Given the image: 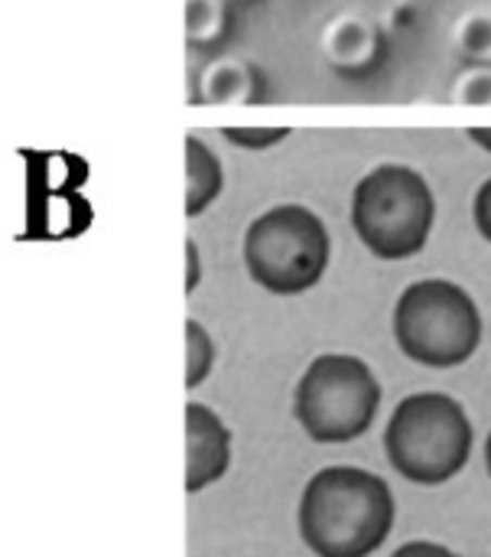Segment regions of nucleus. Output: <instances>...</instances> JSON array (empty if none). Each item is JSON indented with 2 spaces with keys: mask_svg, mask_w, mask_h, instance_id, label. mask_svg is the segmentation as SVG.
Returning <instances> with one entry per match:
<instances>
[{
  "mask_svg": "<svg viewBox=\"0 0 491 557\" xmlns=\"http://www.w3.org/2000/svg\"><path fill=\"white\" fill-rule=\"evenodd\" d=\"M212 366H215V343L202 323L189 320L186 323V388L202 385Z\"/></svg>",
  "mask_w": 491,
  "mask_h": 557,
  "instance_id": "9b49d317",
  "label": "nucleus"
},
{
  "mask_svg": "<svg viewBox=\"0 0 491 557\" xmlns=\"http://www.w3.org/2000/svg\"><path fill=\"white\" fill-rule=\"evenodd\" d=\"M355 228L388 261L417 255L433 228V193L407 166L375 170L355 193Z\"/></svg>",
  "mask_w": 491,
  "mask_h": 557,
  "instance_id": "39448f33",
  "label": "nucleus"
},
{
  "mask_svg": "<svg viewBox=\"0 0 491 557\" xmlns=\"http://www.w3.org/2000/svg\"><path fill=\"white\" fill-rule=\"evenodd\" d=\"M251 277L270 294L310 290L329 261V238L306 209H274L257 219L244 245Z\"/></svg>",
  "mask_w": 491,
  "mask_h": 557,
  "instance_id": "423d86ee",
  "label": "nucleus"
},
{
  "mask_svg": "<svg viewBox=\"0 0 491 557\" xmlns=\"http://www.w3.org/2000/svg\"><path fill=\"white\" fill-rule=\"evenodd\" d=\"M486 463H489V473H491V434H489V441H486Z\"/></svg>",
  "mask_w": 491,
  "mask_h": 557,
  "instance_id": "a211bd4d",
  "label": "nucleus"
},
{
  "mask_svg": "<svg viewBox=\"0 0 491 557\" xmlns=\"http://www.w3.org/2000/svg\"><path fill=\"white\" fill-rule=\"evenodd\" d=\"M476 225H479V232L491 242V180L479 189V196H476Z\"/></svg>",
  "mask_w": 491,
  "mask_h": 557,
  "instance_id": "2eb2a0df",
  "label": "nucleus"
},
{
  "mask_svg": "<svg viewBox=\"0 0 491 557\" xmlns=\"http://www.w3.org/2000/svg\"><path fill=\"white\" fill-rule=\"evenodd\" d=\"M199 284V255H196V245L189 242V281H186V290H192Z\"/></svg>",
  "mask_w": 491,
  "mask_h": 557,
  "instance_id": "dca6fc26",
  "label": "nucleus"
},
{
  "mask_svg": "<svg viewBox=\"0 0 491 557\" xmlns=\"http://www.w3.org/2000/svg\"><path fill=\"white\" fill-rule=\"evenodd\" d=\"M391 486L355 467L316 473L300 503V535L319 557L375 555L394 529Z\"/></svg>",
  "mask_w": 491,
  "mask_h": 557,
  "instance_id": "f257e3e1",
  "label": "nucleus"
},
{
  "mask_svg": "<svg viewBox=\"0 0 491 557\" xmlns=\"http://www.w3.org/2000/svg\"><path fill=\"white\" fill-rule=\"evenodd\" d=\"M375 26L358 13H339L323 26L319 49L332 65L355 69L375 55Z\"/></svg>",
  "mask_w": 491,
  "mask_h": 557,
  "instance_id": "6e6552de",
  "label": "nucleus"
},
{
  "mask_svg": "<svg viewBox=\"0 0 491 557\" xmlns=\"http://www.w3.org/2000/svg\"><path fill=\"white\" fill-rule=\"evenodd\" d=\"M391 557H459L456 552H450V548H443V545H437V542H407V545H401L398 552Z\"/></svg>",
  "mask_w": 491,
  "mask_h": 557,
  "instance_id": "4468645a",
  "label": "nucleus"
},
{
  "mask_svg": "<svg viewBox=\"0 0 491 557\" xmlns=\"http://www.w3.org/2000/svg\"><path fill=\"white\" fill-rule=\"evenodd\" d=\"M450 98L456 104H491V65L489 62H476L469 69H463L450 88Z\"/></svg>",
  "mask_w": 491,
  "mask_h": 557,
  "instance_id": "f8f14e48",
  "label": "nucleus"
},
{
  "mask_svg": "<svg viewBox=\"0 0 491 557\" xmlns=\"http://www.w3.org/2000/svg\"><path fill=\"white\" fill-rule=\"evenodd\" d=\"M394 339L401 352L430 369H453L476 356L482 317L476 300L453 281H417L394 307Z\"/></svg>",
  "mask_w": 491,
  "mask_h": 557,
  "instance_id": "7ed1b4c3",
  "label": "nucleus"
},
{
  "mask_svg": "<svg viewBox=\"0 0 491 557\" xmlns=\"http://www.w3.org/2000/svg\"><path fill=\"white\" fill-rule=\"evenodd\" d=\"M473 140H479L482 147H489L491 150V131H473Z\"/></svg>",
  "mask_w": 491,
  "mask_h": 557,
  "instance_id": "f3484780",
  "label": "nucleus"
},
{
  "mask_svg": "<svg viewBox=\"0 0 491 557\" xmlns=\"http://www.w3.org/2000/svg\"><path fill=\"white\" fill-rule=\"evenodd\" d=\"M391 467L417 486H443L473 454V424L459 401L440 392L404 398L385 431Z\"/></svg>",
  "mask_w": 491,
  "mask_h": 557,
  "instance_id": "f03ea898",
  "label": "nucleus"
},
{
  "mask_svg": "<svg viewBox=\"0 0 491 557\" xmlns=\"http://www.w3.org/2000/svg\"><path fill=\"white\" fill-rule=\"evenodd\" d=\"M450 39H453V46L463 55H469L476 62H489L491 65V7H473V10H466L453 23Z\"/></svg>",
  "mask_w": 491,
  "mask_h": 557,
  "instance_id": "9d476101",
  "label": "nucleus"
},
{
  "mask_svg": "<svg viewBox=\"0 0 491 557\" xmlns=\"http://www.w3.org/2000/svg\"><path fill=\"white\" fill-rule=\"evenodd\" d=\"M199 91L212 104H235L251 95V75L238 59H215L202 69Z\"/></svg>",
  "mask_w": 491,
  "mask_h": 557,
  "instance_id": "1a4fd4ad",
  "label": "nucleus"
},
{
  "mask_svg": "<svg viewBox=\"0 0 491 557\" xmlns=\"http://www.w3.org/2000/svg\"><path fill=\"white\" fill-rule=\"evenodd\" d=\"M228 463H231L228 428L212 408L189 401L186 408V490L202 493L205 486L218 483L228 473Z\"/></svg>",
  "mask_w": 491,
  "mask_h": 557,
  "instance_id": "0eeeda50",
  "label": "nucleus"
},
{
  "mask_svg": "<svg viewBox=\"0 0 491 557\" xmlns=\"http://www.w3.org/2000/svg\"><path fill=\"white\" fill-rule=\"evenodd\" d=\"M297 421L319 444L362 437L381 408L375 372L355 356H319L297 388Z\"/></svg>",
  "mask_w": 491,
  "mask_h": 557,
  "instance_id": "20e7f679",
  "label": "nucleus"
},
{
  "mask_svg": "<svg viewBox=\"0 0 491 557\" xmlns=\"http://www.w3.org/2000/svg\"><path fill=\"white\" fill-rule=\"evenodd\" d=\"M222 0H186V36L202 42L222 29Z\"/></svg>",
  "mask_w": 491,
  "mask_h": 557,
  "instance_id": "ddd939ff",
  "label": "nucleus"
},
{
  "mask_svg": "<svg viewBox=\"0 0 491 557\" xmlns=\"http://www.w3.org/2000/svg\"><path fill=\"white\" fill-rule=\"evenodd\" d=\"M489 3H491V0H489Z\"/></svg>",
  "mask_w": 491,
  "mask_h": 557,
  "instance_id": "6ab92c4d",
  "label": "nucleus"
}]
</instances>
